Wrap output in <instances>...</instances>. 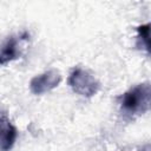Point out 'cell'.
<instances>
[{"instance_id":"obj_4","label":"cell","mask_w":151,"mask_h":151,"mask_svg":"<svg viewBox=\"0 0 151 151\" xmlns=\"http://www.w3.org/2000/svg\"><path fill=\"white\" fill-rule=\"evenodd\" d=\"M27 34L21 37H11L1 47H0V65H5L12 60H15L20 55V41L26 39Z\"/></svg>"},{"instance_id":"obj_5","label":"cell","mask_w":151,"mask_h":151,"mask_svg":"<svg viewBox=\"0 0 151 151\" xmlns=\"http://www.w3.org/2000/svg\"><path fill=\"white\" fill-rule=\"evenodd\" d=\"M17 129L7 119L0 120V151H9L17 139Z\"/></svg>"},{"instance_id":"obj_1","label":"cell","mask_w":151,"mask_h":151,"mask_svg":"<svg viewBox=\"0 0 151 151\" xmlns=\"http://www.w3.org/2000/svg\"><path fill=\"white\" fill-rule=\"evenodd\" d=\"M151 101V88L149 83H142L122 96V110L131 116H139L149 111Z\"/></svg>"},{"instance_id":"obj_2","label":"cell","mask_w":151,"mask_h":151,"mask_svg":"<svg viewBox=\"0 0 151 151\" xmlns=\"http://www.w3.org/2000/svg\"><path fill=\"white\" fill-rule=\"evenodd\" d=\"M68 85L76 93L86 98L94 96L100 87V84L96 79V77L88 71L80 67L74 68L71 72L68 77Z\"/></svg>"},{"instance_id":"obj_6","label":"cell","mask_w":151,"mask_h":151,"mask_svg":"<svg viewBox=\"0 0 151 151\" xmlns=\"http://www.w3.org/2000/svg\"><path fill=\"white\" fill-rule=\"evenodd\" d=\"M137 32H138V40L142 44V47H144L146 50V52H149V42H150V24H145V25H140L137 27Z\"/></svg>"},{"instance_id":"obj_3","label":"cell","mask_w":151,"mask_h":151,"mask_svg":"<svg viewBox=\"0 0 151 151\" xmlns=\"http://www.w3.org/2000/svg\"><path fill=\"white\" fill-rule=\"evenodd\" d=\"M60 81V73L57 70H48L39 76L33 77L29 83V88L31 92L34 94H42L57 87Z\"/></svg>"}]
</instances>
